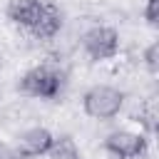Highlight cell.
I'll use <instances>...</instances> for the list:
<instances>
[{"instance_id": "cell-1", "label": "cell", "mask_w": 159, "mask_h": 159, "mask_svg": "<svg viewBox=\"0 0 159 159\" xmlns=\"http://www.w3.org/2000/svg\"><path fill=\"white\" fill-rule=\"evenodd\" d=\"M62 87H65V72L52 62L30 67L17 82L20 94L30 99H57Z\"/></svg>"}, {"instance_id": "cell-2", "label": "cell", "mask_w": 159, "mask_h": 159, "mask_svg": "<svg viewBox=\"0 0 159 159\" xmlns=\"http://www.w3.org/2000/svg\"><path fill=\"white\" fill-rule=\"evenodd\" d=\"M82 109L97 122H109L124 109V92L112 84H94L84 92Z\"/></svg>"}, {"instance_id": "cell-3", "label": "cell", "mask_w": 159, "mask_h": 159, "mask_svg": "<svg viewBox=\"0 0 159 159\" xmlns=\"http://www.w3.org/2000/svg\"><path fill=\"white\" fill-rule=\"evenodd\" d=\"M82 50L97 62L112 60L119 52V32L109 25H92L82 32Z\"/></svg>"}, {"instance_id": "cell-4", "label": "cell", "mask_w": 159, "mask_h": 159, "mask_svg": "<svg viewBox=\"0 0 159 159\" xmlns=\"http://www.w3.org/2000/svg\"><path fill=\"white\" fill-rule=\"evenodd\" d=\"M104 152L114 159H142L147 154V137L134 129H114L104 139Z\"/></svg>"}, {"instance_id": "cell-5", "label": "cell", "mask_w": 159, "mask_h": 159, "mask_svg": "<svg viewBox=\"0 0 159 159\" xmlns=\"http://www.w3.org/2000/svg\"><path fill=\"white\" fill-rule=\"evenodd\" d=\"M52 132L47 127H40V124H32V127H25L20 134H17V149L25 159H37V157H45L52 147Z\"/></svg>"}, {"instance_id": "cell-6", "label": "cell", "mask_w": 159, "mask_h": 159, "mask_svg": "<svg viewBox=\"0 0 159 159\" xmlns=\"http://www.w3.org/2000/svg\"><path fill=\"white\" fill-rule=\"evenodd\" d=\"M45 2L47 0H10L5 7V15L10 22H15L25 30H32L45 10Z\"/></svg>"}, {"instance_id": "cell-7", "label": "cell", "mask_w": 159, "mask_h": 159, "mask_svg": "<svg viewBox=\"0 0 159 159\" xmlns=\"http://www.w3.org/2000/svg\"><path fill=\"white\" fill-rule=\"evenodd\" d=\"M62 25H65V20H62L60 7L55 2H45V10H42L40 20L35 22V27L30 30V35L35 40H52L62 32Z\"/></svg>"}, {"instance_id": "cell-8", "label": "cell", "mask_w": 159, "mask_h": 159, "mask_svg": "<svg viewBox=\"0 0 159 159\" xmlns=\"http://www.w3.org/2000/svg\"><path fill=\"white\" fill-rule=\"evenodd\" d=\"M47 157L50 159H80V147L70 134H60V137L52 139Z\"/></svg>"}, {"instance_id": "cell-9", "label": "cell", "mask_w": 159, "mask_h": 159, "mask_svg": "<svg viewBox=\"0 0 159 159\" xmlns=\"http://www.w3.org/2000/svg\"><path fill=\"white\" fill-rule=\"evenodd\" d=\"M157 55H159V42L154 40V42H149V45L144 47V55H142V60H144V65H147L149 72H157V67H159Z\"/></svg>"}, {"instance_id": "cell-10", "label": "cell", "mask_w": 159, "mask_h": 159, "mask_svg": "<svg viewBox=\"0 0 159 159\" xmlns=\"http://www.w3.org/2000/svg\"><path fill=\"white\" fill-rule=\"evenodd\" d=\"M157 5H159V0H147V5H144V20L149 22V25H157V20H159V12H157Z\"/></svg>"}, {"instance_id": "cell-11", "label": "cell", "mask_w": 159, "mask_h": 159, "mask_svg": "<svg viewBox=\"0 0 159 159\" xmlns=\"http://www.w3.org/2000/svg\"><path fill=\"white\" fill-rule=\"evenodd\" d=\"M0 159H25V157L20 154L17 147H12L7 142H0Z\"/></svg>"}]
</instances>
